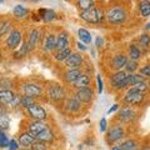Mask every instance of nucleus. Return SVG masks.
Here are the masks:
<instances>
[{
  "mask_svg": "<svg viewBox=\"0 0 150 150\" xmlns=\"http://www.w3.org/2000/svg\"><path fill=\"white\" fill-rule=\"evenodd\" d=\"M79 16L83 20H85L86 23H91V24H98V23H101L103 19H104L105 14L101 9H98V8H91L89 10H85V11H80Z\"/></svg>",
  "mask_w": 150,
  "mask_h": 150,
  "instance_id": "nucleus-2",
  "label": "nucleus"
},
{
  "mask_svg": "<svg viewBox=\"0 0 150 150\" xmlns=\"http://www.w3.org/2000/svg\"><path fill=\"white\" fill-rule=\"evenodd\" d=\"M146 29H150V23H148V24H146Z\"/></svg>",
  "mask_w": 150,
  "mask_h": 150,
  "instance_id": "nucleus-50",
  "label": "nucleus"
},
{
  "mask_svg": "<svg viewBox=\"0 0 150 150\" xmlns=\"http://www.w3.org/2000/svg\"><path fill=\"white\" fill-rule=\"evenodd\" d=\"M76 46H78V49H79V50H81V51H86V50H88V48H86V46L84 45L83 43H80V41H78Z\"/></svg>",
  "mask_w": 150,
  "mask_h": 150,
  "instance_id": "nucleus-45",
  "label": "nucleus"
},
{
  "mask_svg": "<svg viewBox=\"0 0 150 150\" xmlns=\"http://www.w3.org/2000/svg\"><path fill=\"white\" fill-rule=\"evenodd\" d=\"M76 5L81 11H85V10H89V9L94 8L95 1H93V0H79L76 3Z\"/></svg>",
  "mask_w": 150,
  "mask_h": 150,
  "instance_id": "nucleus-31",
  "label": "nucleus"
},
{
  "mask_svg": "<svg viewBox=\"0 0 150 150\" xmlns=\"http://www.w3.org/2000/svg\"><path fill=\"white\" fill-rule=\"evenodd\" d=\"M35 140L36 139H35L34 135H31L29 131H25V133L20 134V137H19V145H21V146H24V148H28V146H31Z\"/></svg>",
  "mask_w": 150,
  "mask_h": 150,
  "instance_id": "nucleus-19",
  "label": "nucleus"
},
{
  "mask_svg": "<svg viewBox=\"0 0 150 150\" xmlns=\"http://www.w3.org/2000/svg\"><path fill=\"white\" fill-rule=\"evenodd\" d=\"M23 93L24 95L26 96H30V98H38L41 95V88L38 85V84H34V83H26L23 85Z\"/></svg>",
  "mask_w": 150,
  "mask_h": 150,
  "instance_id": "nucleus-7",
  "label": "nucleus"
},
{
  "mask_svg": "<svg viewBox=\"0 0 150 150\" xmlns=\"http://www.w3.org/2000/svg\"><path fill=\"white\" fill-rule=\"evenodd\" d=\"M145 99V94L134 90L133 88H129L126 94L124 95V103L128 105H140Z\"/></svg>",
  "mask_w": 150,
  "mask_h": 150,
  "instance_id": "nucleus-3",
  "label": "nucleus"
},
{
  "mask_svg": "<svg viewBox=\"0 0 150 150\" xmlns=\"http://www.w3.org/2000/svg\"><path fill=\"white\" fill-rule=\"evenodd\" d=\"M81 74H83V73H81V70H80V69H68L67 71L64 73L63 78H64V80L67 81V83L73 84L79 76H80Z\"/></svg>",
  "mask_w": 150,
  "mask_h": 150,
  "instance_id": "nucleus-17",
  "label": "nucleus"
},
{
  "mask_svg": "<svg viewBox=\"0 0 150 150\" xmlns=\"http://www.w3.org/2000/svg\"><path fill=\"white\" fill-rule=\"evenodd\" d=\"M111 150H123V149H121L120 146H112Z\"/></svg>",
  "mask_w": 150,
  "mask_h": 150,
  "instance_id": "nucleus-48",
  "label": "nucleus"
},
{
  "mask_svg": "<svg viewBox=\"0 0 150 150\" xmlns=\"http://www.w3.org/2000/svg\"><path fill=\"white\" fill-rule=\"evenodd\" d=\"M139 67H138V62H134V60H129L128 64L125 67V70L128 74H134V71L137 70Z\"/></svg>",
  "mask_w": 150,
  "mask_h": 150,
  "instance_id": "nucleus-35",
  "label": "nucleus"
},
{
  "mask_svg": "<svg viewBox=\"0 0 150 150\" xmlns=\"http://www.w3.org/2000/svg\"><path fill=\"white\" fill-rule=\"evenodd\" d=\"M26 111H28V114H29L30 118H33L34 120H43L44 121L46 119V111H45V109L43 106L38 105V104L29 106L26 109Z\"/></svg>",
  "mask_w": 150,
  "mask_h": 150,
  "instance_id": "nucleus-5",
  "label": "nucleus"
},
{
  "mask_svg": "<svg viewBox=\"0 0 150 150\" xmlns=\"http://www.w3.org/2000/svg\"><path fill=\"white\" fill-rule=\"evenodd\" d=\"M9 139L6 138V135L0 130V148H8L9 146Z\"/></svg>",
  "mask_w": 150,
  "mask_h": 150,
  "instance_id": "nucleus-38",
  "label": "nucleus"
},
{
  "mask_svg": "<svg viewBox=\"0 0 150 150\" xmlns=\"http://www.w3.org/2000/svg\"><path fill=\"white\" fill-rule=\"evenodd\" d=\"M93 90L91 88H84V89H76L75 91V98L80 103H90L93 99Z\"/></svg>",
  "mask_w": 150,
  "mask_h": 150,
  "instance_id": "nucleus-10",
  "label": "nucleus"
},
{
  "mask_svg": "<svg viewBox=\"0 0 150 150\" xmlns=\"http://www.w3.org/2000/svg\"><path fill=\"white\" fill-rule=\"evenodd\" d=\"M39 16L43 19L45 23H49L55 19V11L50 10V9H40L39 10Z\"/></svg>",
  "mask_w": 150,
  "mask_h": 150,
  "instance_id": "nucleus-24",
  "label": "nucleus"
},
{
  "mask_svg": "<svg viewBox=\"0 0 150 150\" xmlns=\"http://www.w3.org/2000/svg\"><path fill=\"white\" fill-rule=\"evenodd\" d=\"M43 48L45 51H53L54 49H56V36L54 34H48L45 36Z\"/></svg>",
  "mask_w": 150,
  "mask_h": 150,
  "instance_id": "nucleus-21",
  "label": "nucleus"
},
{
  "mask_svg": "<svg viewBox=\"0 0 150 150\" xmlns=\"http://www.w3.org/2000/svg\"><path fill=\"white\" fill-rule=\"evenodd\" d=\"M84 62L83 55L79 53H71V55L65 60V65L68 69H79L81 67V64Z\"/></svg>",
  "mask_w": 150,
  "mask_h": 150,
  "instance_id": "nucleus-8",
  "label": "nucleus"
},
{
  "mask_svg": "<svg viewBox=\"0 0 150 150\" xmlns=\"http://www.w3.org/2000/svg\"><path fill=\"white\" fill-rule=\"evenodd\" d=\"M129 58L130 60H134V62H137V60L142 58V51L135 44H131L129 46Z\"/></svg>",
  "mask_w": 150,
  "mask_h": 150,
  "instance_id": "nucleus-27",
  "label": "nucleus"
},
{
  "mask_svg": "<svg viewBox=\"0 0 150 150\" xmlns=\"http://www.w3.org/2000/svg\"><path fill=\"white\" fill-rule=\"evenodd\" d=\"M96 83H98V93H103V79L100 75H96Z\"/></svg>",
  "mask_w": 150,
  "mask_h": 150,
  "instance_id": "nucleus-43",
  "label": "nucleus"
},
{
  "mask_svg": "<svg viewBox=\"0 0 150 150\" xmlns=\"http://www.w3.org/2000/svg\"><path fill=\"white\" fill-rule=\"evenodd\" d=\"M139 43H140V45H142L144 49H149V46H150V35H148V34L140 35Z\"/></svg>",
  "mask_w": 150,
  "mask_h": 150,
  "instance_id": "nucleus-34",
  "label": "nucleus"
},
{
  "mask_svg": "<svg viewBox=\"0 0 150 150\" xmlns=\"http://www.w3.org/2000/svg\"><path fill=\"white\" fill-rule=\"evenodd\" d=\"M118 108H119V105H118V104H114V105H112V106L110 108L109 110H108V112H109V114H111V112H114L115 110H118Z\"/></svg>",
  "mask_w": 150,
  "mask_h": 150,
  "instance_id": "nucleus-46",
  "label": "nucleus"
},
{
  "mask_svg": "<svg viewBox=\"0 0 150 150\" xmlns=\"http://www.w3.org/2000/svg\"><path fill=\"white\" fill-rule=\"evenodd\" d=\"M89 84H90V78L86 74H81L76 80L73 83V86L76 89H84V88H89Z\"/></svg>",
  "mask_w": 150,
  "mask_h": 150,
  "instance_id": "nucleus-22",
  "label": "nucleus"
},
{
  "mask_svg": "<svg viewBox=\"0 0 150 150\" xmlns=\"http://www.w3.org/2000/svg\"><path fill=\"white\" fill-rule=\"evenodd\" d=\"M142 150H150V146H144L142 148Z\"/></svg>",
  "mask_w": 150,
  "mask_h": 150,
  "instance_id": "nucleus-49",
  "label": "nucleus"
},
{
  "mask_svg": "<svg viewBox=\"0 0 150 150\" xmlns=\"http://www.w3.org/2000/svg\"><path fill=\"white\" fill-rule=\"evenodd\" d=\"M39 40H40V30L39 29H33V30H30L29 35H28V41H26L28 51L34 50Z\"/></svg>",
  "mask_w": 150,
  "mask_h": 150,
  "instance_id": "nucleus-12",
  "label": "nucleus"
},
{
  "mask_svg": "<svg viewBox=\"0 0 150 150\" xmlns=\"http://www.w3.org/2000/svg\"><path fill=\"white\" fill-rule=\"evenodd\" d=\"M10 26H11V24L9 21H6V20L0 21V36L8 34V33L10 31Z\"/></svg>",
  "mask_w": 150,
  "mask_h": 150,
  "instance_id": "nucleus-33",
  "label": "nucleus"
},
{
  "mask_svg": "<svg viewBox=\"0 0 150 150\" xmlns=\"http://www.w3.org/2000/svg\"><path fill=\"white\" fill-rule=\"evenodd\" d=\"M20 103H21V96L20 95H15V98H14V100L11 101V104L9 105L10 108H16V106H20Z\"/></svg>",
  "mask_w": 150,
  "mask_h": 150,
  "instance_id": "nucleus-41",
  "label": "nucleus"
},
{
  "mask_svg": "<svg viewBox=\"0 0 150 150\" xmlns=\"http://www.w3.org/2000/svg\"><path fill=\"white\" fill-rule=\"evenodd\" d=\"M128 62H129V60H128V58H126L125 55L118 54V55H115L114 58H112V60H111V68L115 69V70H118V71H120L121 69L126 67Z\"/></svg>",
  "mask_w": 150,
  "mask_h": 150,
  "instance_id": "nucleus-14",
  "label": "nucleus"
},
{
  "mask_svg": "<svg viewBox=\"0 0 150 150\" xmlns=\"http://www.w3.org/2000/svg\"><path fill=\"white\" fill-rule=\"evenodd\" d=\"M20 105L24 106L25 109H28L29 106L35 105V100H34V98H30V96H26V95H21V103H20Z\"/></svg>",
  "mask_w": 150,
  "mask_h": 150,
  "instance_id": "nucleus-32",
  "label": "nucleus"
},
{
  "mask_svg": "<svg viewBox=\"0 0 150 150\" xmlns=\"http://www.w3.org/2000/svg\"><path fill=\"white\" fill-rule=\"evenodd\" d=\"M45 129H48V124L44 123L43 120H33L31 123H29V125H28V131L34 135V137H36L38 134H40L41 131H44Z\"/></svg>",
  "mask_w": 150,
  "mask_h": 150,
  "instance_id": "nucleus-9",
  "label": "nucleus"
},
{
  "mask_svg": "<svg viewBox=\"0 0 150 150\" xmlns=\"http://www.w3.org/2000/svg\"><path fill=\"white\" fill-rule=\"evenodd\" d=\"M106 125H108L106 119H105V118H103V119L100 120V123H99V128H100V131H101V133H105V131H106Z\"/></svg>",
  "mask_w": 150,
  "mask_h": 150,
  "instance_id": "nucleus-42",
  "label": "nucleus"
},
{
  "mask_svg": "<svg viewBox=\"0 0 150 150\" xmlns=\"http://www.w3.org/2000/svg\"><path fill=\"white\" fill-rule=\"evenodd\" d=\"M139 11L142 14L143 18L150 16V1H146V0L140 1L139 3Z\"/></svg>",
  "mask_w": 150,
  "mask_h": 150,
  "instance_id": "nucleus-28",
  "label": "nucleus"
},
{
  "mask_svg": "<svg viewBox=\"0 0 150 150\" xmlns=\"http://www.w3.org/2000/svg\"><path fill=\"white\" fill-rule=\"evenodd\" d=\"M78 36H79V40H80L83 44H90L91 43V34L86 29L80 28V29L78 30Z\"/></svg>",
  "mask_w": 150,
  "mask_h": 150,
  "instance_id": "nucleus-25",
  "label": "nucleus"
},
{
  "mask_svg": "<svg viewBox=\"0 0 150 150\" xmlns=\"http://www.w3.org/2000/svg\"><path fill=\"white\" fill-rule=\"evenodd\" d=\"M126 10L123 6H114L108 10V13L105 14L106 20L110 23V24L118 25V24H123L126 20Z\"/></svg>",
  "mask_w": 150,
  "mask_h": 150,
  "instance_id": "nucleus-1",
  "label": "nucleus"
},
{
  "mask_svg": "<svg viewBox=\"0 0 150 150\" xmlns=\"http://www.w3.org/2000/svg\"><path fill=\"white\" fill-rule=\"evenodd\" d=\"M35 139L39 140V142L50 143V142H53V140H54V133L48 128V129H45L44 131H41L40 134H38L35 137Z\"/></svg>",
  "mask_w": 150,
  "mask_h": 150,
  "instance_id": "nucleus-23",
  "label": "nucleus"
},
{
  "mask_svg": "<svg viewBox=\"0 0 150 150\" xmlns=\"http://www.w3.org/2000/svg\"><path fill=\"white\" fill-rule=\"evenodd\" d=\"M128 75H129V74L126 73V71H123V70H120V71H116V73L111 76V86L116 89L121 83L125 80Z\"/></svg>",
  "mask_w": 150,
  "mask_h": 150,
  "instance_id": "nucleus-20",
  "label": "nucleus"
},
{
  "mask_svg": "<svg viewBox=\"0 0 150 150\" xmlns=\"http://www.w3.org/2000/svg\"><path fill=\"white\" fill-rule=\"evenodd\" d=\"M65 109L69 112H76L81 109V103L76 98H68L65 101Z\"/></svg>",
  "mask_w": 150,
  "mask_h": 150,
  "instance_id": "nucleus-16",
  "label": "nucleus"
},
{
  "mask_svg": "<svg viewBox=\"0 0 150 150\" xmlns=\"http://www.w3.org/2000/svg\"><path fill=\"white\" fill-rule=\"evenodd\" d=\"M70 55H71V49L68 48L65 50L56 51L55 55H54V58H55V60H58V62H65V60H67Z\"/></svg>",
  "mask_w": 150,
  "mask_h": 150,
  "instance_id": "nucleus-30",
  "label": "nucleus"
},
{
  "mask_svg": "<svg viewBox=\"0 0 150 150\" xmlns=\"http://www.w3.org/2000/svg\"><path fill=\"white\" fill-rule=\"evenodd\" d=\"M46 94H48L49 99L53 100V101H62L65 99V95H67L64 88L58 85V84H51V85L48 88Z\"/></svg>",
  "mask_w": 150,
  "mask_h": 150,
  "instance_id": "nucleus-4",
  "label": "nucleus"
},
{
  "mask_svg": "<svg viewBox=\"0 0 150 150\" xmlns=\"http://www.w3.org/2000/svg\"><path fill=\"white\" fill-rule=\"evenodd\" d=\"M120 148L123 150H138L139 149V144L138 142H135L133 139H129V140H125L120 144Z\"/></svg>",
  "mask_w": 150,
  "mask_h": 150,
  "instance_id": "nucleus-29",
  "label": "nucleus"
},
{
  "mask_svg": "<svg viewBox=\"0 0 150 150\" xmlns=\"http://www.w3.org/2000/svg\"><path fill=\"white\" fill-rule=\"evenodd\" d=\"M9 150H18V148H19V144H18V142L16 140H14V139H11L10 140V143H9Z\"/></svg>",
  "mask_w": 150,
  "mask_h": 150,
  "instance_id": "nucleus-44",
  "label": "nucleus"
},
{
  "mask_svg": "<svg viewBox=\"0 0 150 150\" xmlns=\"http://www.w3.org/2000/svg\"><path fill=\"white\" fill-rule=\"evenodd\" d=\"M16 94L11 90H0V104L1 105H10Z\"/></svg>",
  "mask_w": 150,
  "mask_h": 150,
  "instance_id": "nucleus-18",
  "label": "nucleus"
},
{
  "mask_svg": "<svg viewBox=\"0 0 150 150\" xmlns=\"http://www.w3.org/2000/svg\"><path fill=\"white\" fill-rule=\"evenodd\" d=\"M21 39H23V34H21V31L20 30H11L10 31V35L8 36V39H6V46L9 49H16L19 45H20L21 43Z\"/></svg>",
  "mask_w": 150,
  "mask_h": 150,
  "instance_id": "nucleus-6",
  "label": "nucleus"
},
{
  "mask_svg": "<svg viewBox=\"0 0 150 150\" xmlns=\"http://www.w3.org/2000/svg\"><path fill=\"white\" fill-rule=\"evenodd\" d=\"M140 74H142L144 78H145V76L150 78V64L145 65V67H143L142 69H140Z\"/></svg>",
  "mask_w": 150,
  "mask_h": 150,
  "instance_id": "nucleus-40",
  "label": "nucleus"
},
{
  "mask_svg": "<svg viewBox=\"0 0 150 150\" xmlns=\"http://www.w3.org/2000/svg\"><path fill=\"white\" fill-rule=\"evenodd\" d=\"M9 125H10V120H9L8 116L3 115L0 116V130H6L9 128Z\"/></svg>",
  "mask_w": 150,
  "mask_h": 150,
  "instance_id": "nucleus-37",
  "label": "nucleus"
},
{
  "mask_svg": "<svg viewBox=\"0 0 150 150\" xmlns=\"http://www.w3.org/2000/svg\"><path fill=\"white\" fill-rule=\"evenodd\" d=\"M69 48V35L67 31L59 33L56 36V50H65Z\"/></svg>",
  "mask_w": 150,
  "mask_h": 150,
  "instance_id": "nucleus-13",
  "label": "nucleus"
},
{
  "mask_svg": "<svg viewBox=\"0 0 150 150\" xmlns=\"http://www.w3.org/2000/svg\"><path fill=\"white\" fill-rule=\"evenodd\" d=\"M123 137H124V129L121 128L120 125L112 126V128L108 131V142L109 143L118 142V140H120Z\"/></svg>",
  "mask_w": 150,
  "mask_h": 150,
  "instance_id": "nucleus-11",
  "label": "nucleus"
},
{
  "mask_svg": "<svg viewBox=\"0 0 150 150\" xmlns=\"http://www.w3.org/2000/svg\"><path fill=\"white\" fill-rule=\"evenodd\" d=\"M48 149V144L44 142H39V140H35L31 145V150H46Z\"/></svg>",
  "mask_w": 150,
  "mask_h": 150,
  "instance_id": "nucleus-36",
  "label": "nucleus"
},
{
  "mask_svg": "<svg viewBox=\"0 0 150 150\" xmlns=\"http://www.w3.org/2000/svg\"><path fill=\"white\" fill-rule=\"evenodd\" d=\"M1 3H3V1H1V0H0V4H1Z\"/></svg>",
  "mask_w": 150,
  "mask_h": 150,
  "instance_id": "nucleus-51",
  "label": "nucleus"
},
{
  "mask_svg": "<svg viewBox=\"0 0 150 150\" xmlns=\"http://www.w3.org/2000/svg\"><path fill=\"white\" fill-rule=\"evenodd\" d=\"M13 14L16 19H24V18H26L28 15H29V10L23 5H16L15 8H14Z\"/></svg>",
  "mask_w": 150,
  "mask_h": 150,
  "instance_id": "nucleus-26",
  "label": "nucleus"
},
{
  "mask_svg": "<svg viewBox=\"0 0 150 150\" xmlns=\"http://www.w3.org/2000/svg\"><path fill=\"white\" fill-rule=\"evenodd\" d=\"M118 119L120 121H124V123H129V121H133L135 119V111L130 108H123L119 111Z\"/></svg>",
  "mask_w": 150,
  "mask_h": 150,
  "instance_id": "nucleus-15",
  "label": "nucleus"
},
{
  "mask_svg": "<svg viewBox=\"0 0 150 150\" xmlns=\"http://www.w3.org/2000/svg\"><path fill=\"white\" fill-rule=\"evenodd\" d=\"M101 44H103V39L100 36H98L96 38V46H101Z\"/></svg>",
  "mask_w": 150,
  "mask_h": 150,
  "instance_id": "nucleus-47",
  "label": "nucleus"
},
{
  "mask_svg": "<svg viewBox=\"0 0 150 150\" xmlns=\"http://www.w3.org/2000/svg\"><path fill=\"white\" fill-rule=\"evenodd\" d=\"M29 51H28V46H26V43L25 44H23L21 45V49L19 50V51H16V58H21V56H24L25 54H28Z\"/></svg>",
  "mask_w": 150,
  "mask_h": 150,
  "instance_id": "nucleus-39",
  "label": "nucleus"
}]
</instances>
